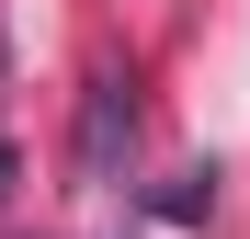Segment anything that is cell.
Returning <instances> with one entry per match:
<instances>
[{
	"label": "cell",
	"instance_id": "6da1fadb",
	"mask_svg": "<svg viewBox=\"0 0 250 239\" xmlns=\"http://www.w3.org/2000/svg\"><path fill=\"white\" fill-rule=\"evenodd\" d=\"M114 148H137V103H125V80H91V114H80V171H114Z\"/></svg>",
	"mask_w": 250,
	"mask_h": 239
},
{
	"label": "cell",
	"instance_id": "7a4b0ae2",
	"mask_svg": "<svg viewBox=\"0 0 250 239\" xmlns=\"http://www.w3.org/2000/svg\"><path fill=\"white\" fill-rule=\"evenodd\" d=\"M0 194H12V148H0Z\"/></svg>",
	"mask_w": 250,
	"mask_h": 239
}]
</instances>
